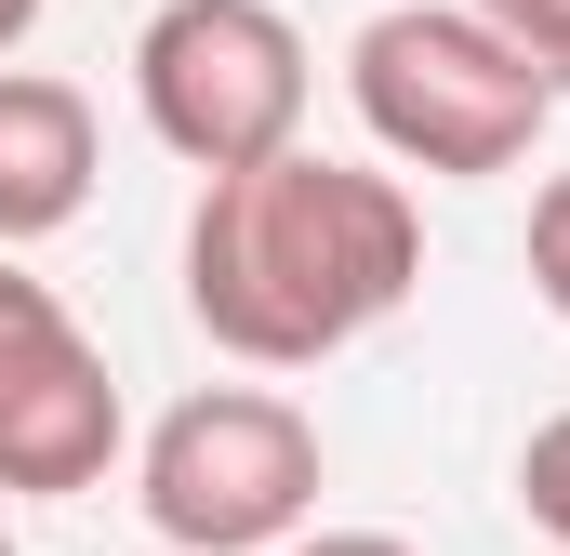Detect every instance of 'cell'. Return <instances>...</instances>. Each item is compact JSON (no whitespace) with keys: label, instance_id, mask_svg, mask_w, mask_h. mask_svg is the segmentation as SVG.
I'll list each match as a JSON object with an SVG mask.
<instances>
[{"label":"cell","instance_id":"cell-5","mask_svg":"<svg viewBox=\"0 0 570 556\" xmlns=\"http://www.w3.org/2000/svg\"><path fill=\"white\" fill-rule=\"evenodd\" d=\"M120 464V385L53 278L0 252V504H80Z\"/></svg>","mask_w":570,"mask_h":556},{"label":"cell","instance_id":"cell-3","mask_svg":"<svg viewBox=\"0 0 570 556\" xmlns=\"http://www.w3.org/2000/svg\"><path fill=\"white\" fill-rule=\"evenodd\" d=\"M134 504L173 556H266L318 504V424L266 385H199V398L159 411Z\"/></svg>","mask_w":570,"mask_h":556},{"label":"cell","instance_id":"cell-10","mask_svg":"<svg viewBox=\"0 0 570 556\" xmlns=\"http://www.w3.org/2000/svg\"><path fill=\"white\" fill-rule=\"evenodd\" d=\"M266 556H412L399 530H318V544H266Z\"/></svg>","mask_w":570,"mask_h":556},{"label":"cell","instance_id":"cell-1","mask_svg":"<svg viewBox=\"0 0 570 556\" xmlns=\"http://www.w3.org/2000/svg\"><path fill=\"white\" fill-rule=\"evenodd\" d=\"M425 278V212L399 172L318 159L292 133L239 172H199L186 212V318L253 358V371H318L358 331H385Z\"/></svg>","mask_w":570,"mask_h":556},{"label":"cell","instance_id":"cell-12","mask_svg":"<svg viewBox=\"0 0 570 556\" xmlns=\"http://www.w3.org/2000/svg\"><path fill=\"white\" fill-rule=\"evenodd\" d=\"M0 556H13V530H0Z\"/></svg>","mask_w":570,"mask_h":556},{"label":"cell","instance_id":"cell-9","mask_svg":"<svg viewBox=\"0 0 570 556\" xmlns=\"http://www.w3.org/2000/svg\"><path fill=\"white\" fill-rule=\"evenodd\" d=\"M531 291L570 318V172H544V199H531Z\"/></svg>","mask_w":570,"mask_h":556},{"label":"cell","instance_id":"cell-8","mask_svg":"<svg viewBox=\"0 0 570 556\" xmlns=\"http://www.w3.org/2000/svg\"><path fill=\"white\" fill-rule=\"evenodd\" d=\"M464 13H491V27L544 67V93H570V0H464Z\"/></svg>","mask_w":570,"mask_h":556},{"label":"cell","instance_id":"cell-11","mask_svg":"<svg viewBox=\"0 0 570 556\" xmlns=\"http://www.w3.org/2000/svg\"><path fill=\"white\" fill-rule=\"evenodd\" d=\"M40 27V0H0V67H13V40Z\"/></svg>","mask_w":570,"mask_h":556},{"label":"cell","instance_id":"cell-6","mask_svg":"<svg viewBox=\"0 0 570 556\" xmlns=\"http://www.w3.org/2000/svg\"><path fill=\"white\" fill-rule=\"evenodd\" d=\"M80 199H94V93L0 67V252L80 226Z\"/></svg>","mask_w":570,"mask_h":556},{"label":"cell","instance_id":"cell-2","mask_svg":"<svg viewBox=\"0 0 570 556\" xmlns=\"http://www.w3.org/2000/svg\"><path fill=\"white\" fill-rule=\"evenodd\" d=\"M345 93H358L372 146H385L399 172H438V186L518 172V159L544 146V120H558L544 67H531L491 13H464V0H399V13H372V27L345 40Z\"/></svg>","mask_w":570,"mask_h":556},{"label":"cell","instance_id":"cell-4","mask_svg":"<svg viewBox=\"0 0 570 556\" xmlns=\"http://www.w3.org/2000/svg\"><path fill=\"white\" fill-rule=\"evenodd\" d=\"M134 107L186 172H239L305 133V40L279 0H159L134 27Z\"/></svg>","mask_w":570,"mask_h":556},{"label":"cell","instance_id":"cell-7","mask_svg":"<svg viewBox=\"0 0 570 556\" xmlns=\"http://www.w3.org/2000/svg\"><path fill=\"white\" fill-rule=\"evenodd\" d=\"M518 504H531V530H544V544H570V411L531 424V450H518Z\"/></svg>","mask_w":570,"mask_h":556}]
</instances>
